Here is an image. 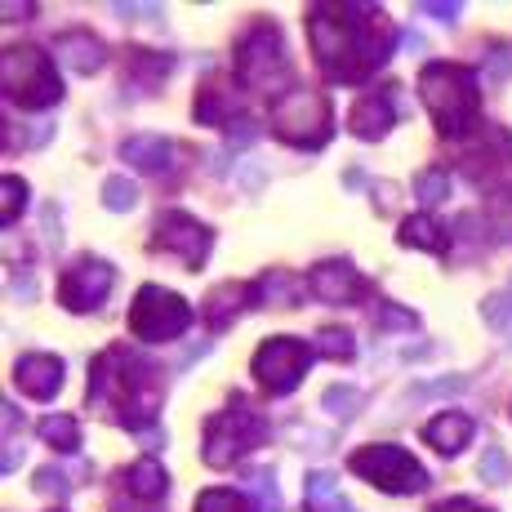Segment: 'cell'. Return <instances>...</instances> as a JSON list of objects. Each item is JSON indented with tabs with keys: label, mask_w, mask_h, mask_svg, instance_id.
Here are the masks:
<instances>
[{
	"label": "cell",
	"mask_w": 512,
	"mask_h": 512,
	"mask_svg": "<svg viewBox=\"0 0 512 512\" xmlns=\"http://www.w3.org/2000/svg\"><path fill=\"white\" fill-rule=\"evenodd\" d=\"M308 41L330 81L357 85L392 58V23L374 5H334L317 0L308 9Z\"/></svg>",
	"instance_id": "6da1fadb"
},
{
	"label": "cell",
	"mask_w": 512,
	"mask_h": 512,
	"mask_svg": "<svg viewBox=\"0 0 512 512\" xmlns=\"http://www.w3.org/2000/svg\"><path fill=\"white\" fill-rule=\"evenodd\" d=\"M165 383L161 370L147 357L130 352L125 343H112L94 357L90 366V406H98L107 419H116L121 428L143 432L147 423H156V410H161Z\"/></svg>",
	"instance_id": "7a4b0ae2"
},
{
	"label": "cell",
	"mask_w": 512,
	"mask_h": 512,
	"mask_svg": "<svg viewBox=\"0 0 512 512\" xmlns=\"http://www.w3.org/2000/svg\"><path fill=\"white\" fill-rule=\"evenodd\" d=\"M419 94L428 103L437 134L459 139L477 125L481 116V94H477V72L472 67H455V63H428L419 76Z\"/></svg>",
	"instance_id": "3957f363"
},
{
	"label": "cell",
	"mask_w": 512,
	"mask_h": 512,
	"mask_svg": "<svg viewBox=\"0 0 512 512\" xmlns=\"http://www.w3.org/2000/svg\"><path fill=\"white\" fill-rule=\"evenodd\" d=\"M0 90L23 112H45L63 98V81H58V67L45 49L9 45L5 58H0Z\"/></svg>",
	"instance_id": "277c9868"
},
{
	"label": "cell",
	"mask_w": 512,
	"mask_h": 512,
	"mask_svg": "<svg viewBox=\"0 0 512 512\" xmlns=\"http://www.w3.org/2000/svg\"><path fill=\"white\" fill-rule=\"evenodd\" d=\"M268 419L250 406L245 397H236L232 406H223L219 415H210L205 423V441H201V459L210 468H232L241 455L259 450L268 441Z\"/></svg>",
	"instance_id": "5b68a950"
},
{
	"label": "cell",
	"mask_w": 512,
	"mask_h": 512,
	"mask_svg": "<svg viewBox=\"0 0 512 512\" xmlns=\"http://www.w3.org/2000/svg\"><path fill=\"white\" fill-rule=\"evenodd\" d=\"M236 81L250 94H277L290 85V58L285 41L272 23H254L236 45Z\"/></svg>",
	"instance_id": "8992f818"
},
{
	"label": "cell",
	"mask_w": 512,
	"mask_h": 512,
	"mask_svg": "<svg viewBox=\"0 0 512 512\" xmlns=\"http://www.w3.org/2000/svg\"><path fill=\"white\" fill-rule=\"evenodd\" d=\"M272 130L290 147H326L330 143V98L317 90H290L272 103Z\"/></svg>",
	"instance_id": "52a82bcc"
},
{
	"label": "cell",
	"mask_w": 512,
	"mask_h": 512,
	"mask_svg": "<svg viewBox=\"0 0 512 512\" xmlns=\"http://www.w3.org/2000/svg\"><path fill=\"white\" fill-rule=\"evenodd\" d=\"M348 468L357 472V477H366L370 486H379L383 495H419V490H428V472L415 464L410 450L392 446V441H383V446H361L357 455L348 459Z\"/></svg>",
	"instance_id": "ba28073f"
},
{
	"label": "cell",
	"mask_w": 512,
	"mask_h": 512,
	"mask_svg": "<svg viewBox=\"0 0 512 512\" xmlns=\"http://www.w3.org/2000/svg\"><path fill=\"white\" fill-rule=\"evenodd\" d=\"M192 326V308H187L183 294L165 290V285H143L130 303V334L139 343H165L179 339Z\"/></svg>",
	"instance_id": "9c48e42d"
},
{
	"label": "cell",
	"mask_w": 512,
	"mask_h": 512,
	"mask_svg": "<svg viewBox=\"0 0 512 512\" xmlns=\"http://www.w3.org/2000/svg\"><path fill=\"white\" fill-rule=\"evenodd\" d=\"M312 357H317V348H308V343L294 339V334H277V339H268L259 352H254L250 370H254V379L263 383V392L285 397V392L299 388V379L308 374Z\"/></svg>",
	"instance_id": "30bf717a"
},
{
	"label": "cell",
	"mask_w": 512,
	"mask_h": 512,
	"mask_svg": "<svg viewBox=\"0 0 512 512\" xmlns=\"http://www.w3.org/2000/svg\"><path fill=\"white\" fill-rule=\"evenodd\" d=\"M112 285H116L112 263L85 254V259H76L72 268L63 272V281H58V303H63L67 312H98L107 303V294H112Z\"/></svg>",
	"instance_id": "8fae6325"
},
{
	"label": "cell",
	"mask_w": 512,
	"mask_h": 512,
	"mask_svg": "<svg viewBox=\"0 0 512 512\" xmlns=\"http://www.w3.org/2000/svg\"><path fill=\"white\" fill-rule=\"evenodd\" d=\"M152 250L179 254L187 268H201L205 254H210V228H205V223H196L192 214H165V219L156 223Z\"/></svg>",
	"instance_id": "7c38bea8"
},
{
	"label": "cell",
	"mask_w": 512,
	"mask_h": 512,
	"mask_svg": "<svg viewBox=\"0 0 512 512\" xmlns=\"http://www.w3.org/2000/svg\"><path fill=\"white\" fill-rule=\"evenodd\" d=\"M308 290L326 303H352V299H361L370 285L361 281V272L352 268L348 259H326L308 272Z\"/></svg>",
	"instance_id": "4fadbf2b"
},
{
	"label": "cell",
	"mask_w": 512,
	"mask_h": 512,
	"mask_svg": "<svg viewBox=\"0 0 512 512\" xmlns=\"http://www.w3.org/2000/svg\"><path fill=\"white\" fill-rule=\"evenodd\" d=\"M254 303H263L259 285H236V281H228V285H219V290H214L210 299L201 303V308H205V321H210V330H228L245 308H254Z\"/></svg>",
	"instance_id": "5bb4252c"
},
{
	"label": "cell",
	"mask_w": 512,
	"mask_h": 512,
	"mask_svg": "<svg viewBox=\"0 0 512 512\" xmlns=\"http://www.w3.org/2000/svg\"><path fill=\"white\" fill-rule=\"evenodd\" d=\"M14 383L27 392L32 401H49L58 397V388H63V361L58 357H45V352H36V357H23L14 366Z\"/></svg>",
	"instance_id": "9a60e30c"
},
{
	"label": "cell",
	"mask_w": 512,
	"mask_h": 512,
	"mask_svg": "<svg viewBox=\"0 0 512 512\" xmlns=\"http://www.w3.org/2000/svg\"><path fill=\"white\" fill-rule=\"evenodd\" d=\"M392 121H397V107H392V94H366L357 107H352L348 116V130L357 134V139H383V134L392 130Z\"/></svg>",
	"instance_id": "2e32d148"
},
{
	"label": "cell",
	"mask_w": 512,
	"mask_h": 512,
	"mask_svg": "<svg viewBox=\"0 0 512 512\" xmlns=\"http://www.w3.org/2000/svg\"><path fill=\"white\" fill-rule=\"evenodd\" d=\"M54 54L63 58L72 72H81V76H94L98 67L107 63V45L98 41L94 32H63L54 41Z\"/></svg>",
	"instance_id": "e0dca14e"
},
{
	"label": "cell",
	"mask_w": 512,
	"mask_h": 512,
	"mask_svg": "<svg viewBox=\"0 0 512 512\" xmlns=\"http://www.w3.org/2000/svg\"><path fill=\"white\" fill-rule=\"evenodd\" d=\"M423 441H428L432 450H441V455H459V450L472 441V419L459 415V410H450V415H437L423 428Z\"/></svg>",
	"instance_id": "ac0fdd59"
},
{
	"label": "cell",
	"mask_w": 512,
	"mask_h": 512,
	"mask_svg": "<svg viewBox=\"0 0 512 512\" xmlns=\"http://www.w3.org/2000/svg\"><path fill=\"white\" fill-rule=\"evenodd\" d=\"M121 156L134 165V170H143V174H165V170H170L174 147L165 139H156V134H139V139H125L121 143Z\"/></svg>",
	"instance_id": "d6986e66"
},
{
	"label": "cell",
	"mask_w": 512,
	"mask_h": 512,
	"mask_svg": "<svg viewBox=\"0 0 512 512\" xmlns=\"http://www.w3.org/2000/svg\"><path fill=\"white\" fill-rule=\"evenodd\" d=\"M397 241L410 245V250H428V254H446L450 250V232L441 228L437 219H428V214H410V219L401 223Z\"/></svg>",
	"instance_id": "ffe728a7"
},
{
	"label": "cell",
	"mask_w": 512,
	"mask_h": 512,
	"mask_svg": "<svg viewBox=\"0 0 512 512\" xmlns=\"http://www.w3.org/2000/svg\"><path fill=\"white\" fill-rule=\"evenodd\" d=\"M125 490H130L134 499L156 504V499H165V490H170V477H165V468L156 464V459H139V464L125 472Z\"/></svg>",
	"instance_id": "44dd1931"
},
{
	"label": "cell",
	"mask_w": 512,
	"mask_h": 512,
	"mask_svg": "<svg viewBox=\"0 0 512 512\" xmlns=\"http://www.w3.org/2000/svg\"><path fill=\"white\" fill-rule=\"evenodd\" d=\"M41 441L54 450H63V455H72V450H81V423H76L72 415H45L41 419Z\"/></svg>",
	"instance_id": "7402d4cb"
},
{
	"label": "cell",
	"mask_w": 512,
	"mask_h": 512,
	"mask_svg": "<svg viewBox=\"0 0 512 512\" xmlns=\"http://www.w3.org/2000/svg\"><path fill=\"white\" fill-rule=\"evenodd\" d=\"M317 352H321V357H330V361H352V357H357V343H352L348 330L321 326L317 330Z\"/></svg>",
	"instance_id": "603a6c76"
},
{
	"label": "cell",
	"mask_w": 512,
	"mask_h": 512,
	"mask_svg": "<svg viewBox=\"0 0 512 512\" xmlns=\"http://www.w3.org/2000/svg\"><path fill=\"white\" fill-rule=\"evenodd\" d=\"M103 205L112 214H125V210H134L139 205V187H134L125 174H112V179L103 183Z\"/></svg>",
	"instance_id": "cb8c5ba5"
},
{
	"label": "cell",
	"mask_w": 512,
	"mask_h": 512,
	"mask_svg": "<svg viewBox=\"0 0 512 512\" xmlns=\"http://www.w3.org/2000/svg\"><path fill=\"white\" fill-rule=\"evenodd\" d=\"M196 121L201 125H223L228 121V94H223L219 85H205V90L196 94Z\"/></svg>",
	"instance_id": "d4e9b609"
},
{
	"label": "cell",
	"mask_w": 512,
	"mask_h": 512,
	"mask_svg": "<svg viewBox=\"0 0 512 512\" xmlns=\"http://www.w3.org/2000/svg\"><path fill=\"white\" fill-rule=\"evenodd\" d=\"M196 512H259L241 490H205L196 499Z\"/></svg>",
	"instance_id": "484cf974"
},
{
	"label": "cell",
	"mask_w": 512,
	"mask_h": 512,
	"mask_svg": "<svg viewBox=\"0 0 512 512\" xmlns=\"http://www.w3.org/2000/svg\"><path fill=\"white\" fill-rule=\"evenodd\" d=\"M415 192H419V201H423V205H441V201H450V174H446V170H423L419 179H415Z\"/></svg>",
	"instance_id": "4316f807"
},
{
	"label": "cell",
	"mask_w": 512,
	"mask_h": 512,
	"mask_svg": "<svg viewBox=\"0 0 512 512\" xmlns=\"http://www.w3.org/2000/svg\"><path fill=\"white\" fill-rule=\"evenodd\" d=\"M303 499H308V508H312V512L330 508L334 499H339V495H334V477H330V472H312L308 486H303Z\"/></svg>",
	"instance_id": "83f0119b"
},
{
	"label": "cell",
	"mask_w": 512,
	"mask_h": 512,
	"mask_svg": "<svg viewBox=\"0 0 512 512\" xmlns=\"http://www.w3.org/2000/svg\"><path fill=\"white\" fill-rule=\"evenodd\" d=\"M23 205H27V183L14 179V174H5V210H0V223L9 228V223L23 214Z\"/></svg>",
	"instance_id": "f1b7e54d"
},
{
	"label": "cell",
	"mask_w": 512,
	"mask_h": 512,
	"mask_svg": "<svg viewBox=\"0 0 512 512\" xmlns=\"http://www.w3.org/2000/svg\"><path fill=\"white\" fill-rule=\"evenodd\" d=\"M259 290H263V299L285 303V308H290V303L299 299V290L290 285V277H285V272H272V277H263V281H259Z\"/></svg>",
	"instance_id": "f546056e"
},
{
	"label": "cell",
	"mask_w": 512,
	"mask_h": 512,
	"mask_svg": "<svg viewBox=\"0 0 512 512\" xmlns=\"http://www.w3.org/2000/svg\"><path fill=\"white\" fill-rule=\"evenodd\" d=\"M374 326H379V330H415V312H401L397 303H379Z\"/></svg>",
	"instance_id": "4dcf8cb0"
},
{
	"label": "cell",
	"mask_w": 512,
	"mask_h": 512,
	"mask_svg": "<svg viewBox=\"0 0 512 512\" xmlns=\"http://www.w3.org/2000/svg\"><path fill=\"white\" fill-rule=\"evenodd\" d=\"M481 477H486L490 486H499V481L508 477V459H504V450H486V459H481Z\"/></svg>",
	"instance_id": "1f68e13d"
},
{
	"label": "cell",
	"mask_w": 512,
	"mask_h": 512,
	"mask_svg": "<svg viewBox=\"0 0 512 512\" xmlns=\"http://www.w3.org/2000/svg\"><path fill=\"white\" fill-rule=\"evenodd\" d=\"M357 406H361V392H343V388L326 392V410H343V419H352V410Z\"/></svg>",
	"instance_id": "d6a6232c"
},
{
	"label": "cell",
	"mask_w": 512,
	"mask_h": 512,
	"mask_svg": "<svg viewBox=\"0 0 512 512\" xmlns=\"http://www.w3.org/2000/svg\"><path fill=\"white\" fill-rule=\"evenodd\" d=\"M254 490L263 499V512H277V486H272V472H254Z\"/></svg>",
	"instance_id": "836d02e7"
},
{
	"label": "cell",
	"mask_w": 512,
	"mask_h": 512,
	"mask_svg": "<svg viewBox=\"0 0 512 512\" xmlns=\"http://www.w3.org/2000/svg\"><path fill=\"white\" fill-rule=\"evenodd\" d=\"M36 486H41V490H45V495H58V499H63V495H67V481H63V477H58V472H54V468H41V472H36Z\"/></svg>",
	"instance_id": "e575fe53"
},
{
	"label": "cell",
	"mask_w": 512,
	"mask_h": 512,
	"mask_svg": "<svg viewBox=\"0 0 512 512\" xmlns=\"http://www.w3.org/2000/svg\"><path fill=\"white\" fill-rule=\"evenodd\" d=\"M259 139V130H254V121H236L232 130H228V143L232 147H245V143H254Z\"/></svg>",
	"instance_id": "d590c367"
},
{
	"label": "cell",
	"mask_w": 512,
	"mask_h": 512,
	"mask_svg": "<svg viewBox=\"0 0 512 512\" xmlns=\"http://www.w3.org/2000/svg\"><path fill=\"white\" fill-rule=\"evenodd\" d=\"M423 14H432V18H459V5L455 0H423Z\"/></svg>",
	"instance_id": "8d00e7d4"
},
{
	"label": "cell",
	"mask_w": 512,
	"mask_h": 512,
	"mask_svg": "<svg viewBox=\"0 0 512 512\" xmlns=\"http://www.w3.org/2000/svg\"><path fill=\"white\" fill-rule=\"evenodd\" d=\"M432 512H490V508H477L472 499H446V504H437Z\"/></svg>",
	"instance_id": "74e56055"
},
{
	"label": "cell",
	"mask_w": 512,
	"mask_h": 512,
	"mask_svg": "<svg viewBox=\"0 0 512 512\" xmlns=\"http://www.w3.org/2000/svg\"><path fill=\"white\" fill-rule=\"evenodd\" d=\"M32 14H36V5H14V0L5 5V18H32Z\"/></svg>",
	"instance_id": "f35d334b"
},
{
	"label": "cell",
	"mask_w": 512,
	"mask_h": 512,
	"mask_svg": "<svg viewBox=\"0 0 512 512\" xmlns=\"http://www.w3.org/2000/svg\"><path fill=\"white\" fill-rule=\"evenodd\" d=\"M321 512H357V508L343 504V499H334V504H330V508H321Z\"/></svg>",
	"instance_id": "ab89813d"
}]
</instances>
